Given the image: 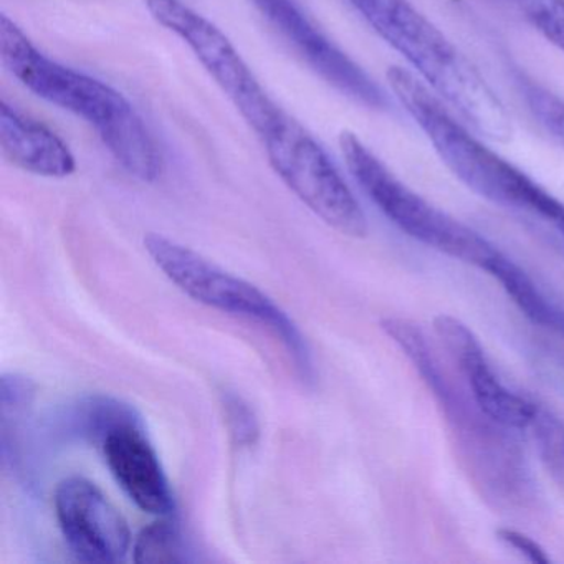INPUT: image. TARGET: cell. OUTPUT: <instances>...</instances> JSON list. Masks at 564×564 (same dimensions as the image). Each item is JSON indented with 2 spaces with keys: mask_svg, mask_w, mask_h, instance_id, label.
Instances as JSON below:
<instances>
[{
  "mask_svg": "<svg viewBox=\"0 0 564 564\" xmlns=\"http://www.w3.org/2000/svg\"><path fill=\"white\" fill-rule=\"evenodd\" d=\"M386 77L392 94L421 128L444 166L465 187L490 203L541 220L564 240L563 200L468 133L417 75L408 68L391 67Z\"/></svg>",
  "mask_w": 564,
  "mask_h": 564,
  "instance_id": "obj_2",
  "label": "cell"
},
{
  "mask_svg": "<svg viewBox=\"0 0 564 564\" xmlns=\"http://www.w3.org/2000/svg\"><path fill=\"white\" fill-rule=\"evenodd\" d=\"M338 143L352 180L405 236L490 276L508 259L490 240L402 183L352 131H341Z\"/></svg>",
  "mask_w": 564,
  "mask_h": 564,
  "instance_id": "obj_4",
  "label": "cell"
},
{
  "mask_svg": "<svg viewBox=\"0 0 564 564\" xmlns=\"http://www.w3.org/2000/svg\"><path fill=\"white\" fill-rule=\"evenodd\" d=\"M143 243L154 265L194 302L272 329L293 356L303 378L312 381V355L305 338L293 319L262 290L161 234H147Z\"/></svg>",
  "mask_w": 564,
  "mask_h": 564,
  "instance_id": "obj_5",
  "label": "cell"
},
{
  "mask_svg": "<svg viewBox=\"0 0 564 564\" xmlns=\"http://www.w3.org/2000/svg\"><path fill=\"white\" fill-rule=\"evenodd\" d=\"M161 28L184 42L246 123L262 138L286 111L267 94L226 34L181 0H144Z\"/></svg>",
  "mask_w": 564,
  "mask_h": 564,
  "instance_id": "obj_7",
  "label": "cell"
},
{
  "mask_svg": "<svg viewBox=\"0 0 564 564\" xmlns=\"http://www.w3.org/2000/svg\"><path fill=\"white\" fill-rule=\"evenodd\" d=\"M252 4L326 84L369 110H388L389 98L382 88L316 28L295 0H252Z\"/></svg>",
  "mask_w": 564,
  "mask_h": 564,
  "instance_id": "obj_8",
  "label": "cell"
},
{
  "mask_svg": "<svg viewBox=\"0 0 564 564\" xmlns=\"http://www.w3.org/2000/svg\"><path fill=\"white\" fill-rule=\"evenodd\" d=\"M528 24L564 52V0H511Z\"/></svg>",
  "mask_w": 564,
  "mask_h": 564,
  "instance_id": "obj_16",
  "label": "cell"
},
{
  "mask_svg": "<svg viewBox=\"0 0 564 564\" xmlns=\"http://www.w3.org/2000/svg\"><path fill=\"white\" fill-rule=\"evenodd\" d=\"M0 61L35 97L90 124L131 177L154 183L161 176L160 144L130 100L110 85L42 54L6 14L0 15Z\"/></svg>",
  "mask_w": 564,
  "mask_h": 564,
  "instance_id": "obj_1",
  "label": "cell"
},
{
  "mask_svg": "<svg viewBox=\"0 0 564 564\" xmlns=\"http://www.w3.org/2000/svg\"><path fill=\"white\" fill-rule=\"evenodd\" d=\"M54 501L62 533L78 560L100 564L127 560L131 547L128 521L94 481L65 478Z\"/></svg>",
  "mask_w": 564,
  "mask_h": 564,
  "instance_id": "obj_9",
  "label": "cell"
},
{
  "mask_svg": "<svg viewBox=\"0 0 564 564\" xmlns=\"http://www.w3.org/2000/svg\"><path fill=\"white\" fill-rule=\"evenodd\" d=\"M498 540L507 544L511 550L517 551L518 554L530 561L533 564H550L551 557L547 556L546 551L533 540L520 531L511 530V528H501L497 531Z\"/></svg>",
  "mask_w": 564,
  "mask_h": 564,
  "instance_id": "obj_19",
  "label": "cell"
},
{
  "mask_svg": "<svg viewBox=\"0 0 564 564\" xmlns=\"http://www.w3.org/2000/svg\"><path fill=\"white\" fill-rule=\"evenodd\" d=\"M100 444L111 475L138 508L163 518L174 513L170 480L140 417L111 429Z\"/></svg>",
  "mask_w": 564,
  "mask_h": 564,
  "instance_id": "obj_11",
  "label": "cell"
},
{
  "mask_svg": "<svg viewBox=\"0 0 564 564\" xmlns=\"http://www.w3.org/2000/svg\"><path fill=\"white\" fill-rule=\"evenodd\" d=\"M528 431L533 434L541 460L564 487V425L556 415L540 408Z\"/></svg>",
  "mask_w": 564,
  "mask_h": 564,
  "instance_id": "obj_15",
  "label": "cell"
},
{
  "mask_svg": "<svg viewBox=\"0 0 564 564\" xmlns=\"http://www.w3.org/2000/svg\"><path fill=\"white\" fill-rule=\"evenodd\" d=\"M34 382L24 376L6 375L0 386V408L2 422L19 421L24 417L34 401Z\"/></svg>",
  "mask_w": 564,
  "mask_h": 564,
  "instance_id": "obj_18",
  "label": "cell"
},
{
  "mask_svg": "<svg viewBox=\"0 0 564 564\" xmlns=\"http://www.w3.org/2000/svg\"><path fill=\"white\" fill-rule=\"evenodd\" d=\"M434 328L467 379L478 408L511 431L530 429L540 405L521 398L498 379L474 332L451 315L435 316Z\"/></svg>",
  "mask_w": 564,
  "mask_h": 564,
  "instance_id": "obj_10",
  "label": "cell"
},
{
  "mask_svg": "<svg viewBox=\"0 0 564 564\" xmlns=\"http://www.w3.org/2000/svg\"><path fill=\"white\" fill-rule=\"evenodd\" d=\"M134 563H181L186 561L183 538L176 524L163 520L150 524L134 541Z\"/></svg>",
  "mask_w": 564,
  "mask_h": 564,
  "instance_id": "obj_14",
  "label": "cell"
},
{
  "mask_svg": "<svg viewBox=\"0 0 564 564\" xmlns=\"http://www.w3.org/2000/svg\"><path fill=\"white\" fill-rule=\"evenodd\" d=\"M270 166L286 187L343 236H368V219L322 144L300 121L285 117L259 138Z\"/></svg>",
  "mask_w": 564,
  "mask_h": 564,
  "instance_id": "obj_6",
  "label": "cell"
},
{
  "mask_svg": "<svg viewBox=\"0 0 564 564\" xmlns=\"http://www.w3.org/2000/svg\"><path fill=\"white\" fill-rule=\"evenodd\" d=\"M224 414H226L227 427H229L232 441L239 447H250L259 438L260 429L252 408L234 392H224Z\"/></svg>",
  "mask_w": 564,
  "mask_h": 564,
  "instance_id": "obj_17",
  "label": "cell"
},
{
  "mask_svg": "<svg viewBox=\"0 0 564 564\" xmlns=\"http://www.w3.org/2000/svg\"><path fill=\"white\" fill-rule=\"evenodd\" d=\"M518 88H520L521 98L527 104L528 111L536 123L564 148V100L557 97L553 91L547 90L543 85L528 78L527 75L518 74Z\"/></svg>",
  "mask_w": 564,
  "mask_h": 564,
  "instance_id": "obj_13",
  "label": "cell"
},
{
  "mask_svg": "<svg viewBox=\"0 0 564 564\" xmlns=\"http://www.w3.org/2000/svg\"><path fill=\"white\" fill-rule=\"evenodd\" d=\"M381 329L421 375L445 415L462 458L481 494L497 505H514L530 494V475L511 429L468 402L448 378L425 333L408 318H384Z\"/></svg>",
  "mask_w": 564,
  "mask_h": 564,
  "instance_id": "obj_3",
  "label": "cell"
},
{
  "mask_svg": "<svg viewBox=\"0 0 564 564\" xmlns=\"http://www.w3.org/2000/svg\"><path fill=\"white\" fill-rule=\"evenodd\" d=\"M0 151L9 164L35 176L62 180L77 171L67 143L6 98L0 101Z\"/></svg>",
  "mask_w": 564,
  "mask_h": 564,
  "instance_id": "obj_12",
  "label": "cell"
}]
</instances>
